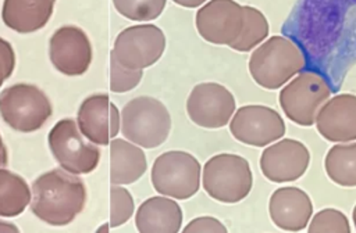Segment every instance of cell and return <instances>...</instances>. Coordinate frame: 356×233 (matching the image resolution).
Segmentation results:
<instances>
[{"label":"cell","mask_w":356,"mask_h":233,"mask_svg":"<svg viewBox=\"0 0 356 233\" xmlns=\"http://www.w3.org/2000/svg\"><path fill=\"white\" fill-rule=\"evenodd\" d=\"M352 218H353V223H355V229H356V205L353 208V212H352Z\"/></svg>","instance_id":"d6a6232c"},{"label":"cell","mask_w":356,"mask_h":233,"mask_svg":"<svg viewBox=\"0 0 356 233\" xmlns=\"http://www.w3.org/2000/svg\"><path fill=\"white\" fill-rule=\"evenodd\" d=\"M306 65L303 51L285 36H271L253 50L249 58V74L253 80L267 89L275 90L286 85Z\"/></svg>","instance_id":"7a4b0ae2"},{"label":"cell","mask_w":356,"mask_h":233,"mask_svg":"<svg viewBox=\"0 0 356 233\" xmlns=\"http://www.w3.org/2000/svg\"><path fill=\"white\" fill-rule=\"evenodd\" d=\"M235 111L236 103L234 94L225 86L216 82L196 85L186 100L189 119L197 126L207 129L225 126Z\"/></svg>","instance_id":"8fae6325"},{"label":"cell","mask_w":356,"mask_h":233,"mask_svg":"<svg viewBox=\"0 0 356 233\" xmlns=\"http://www.w3.org/2000/svg\"><path fill=\"white\" fill-rule=\"evenodd\" d=\"M310 164L309 148L299 140L282 139L267 146L260 155V169L274 183L299 179Z\"/></svg>","instance_id":"5bb4252c"},{"label":"cell","mask_w":356,"mask_h":233,"mask_svg":"<svg viewBox=\"0 0 356 233\" xmlns=\"http://www.w3.org/2000/svg\"><path fill=\"white\" fill-rule=\"evenodd\" d=\"M32 193L25 179L0 168V216H18L31 204Z\"/></svg>","instance_id":"44dd1931"},{"label":"cell","mask_w":356,"mask_h":233,"mask_svg":"<svg viewBox=\"0 0 356 233\" xmlns=\"http://www.w3.org/2000/svg\"><path fill=\"white\" fill-rule=\"evenodd\" d=\"M15 68V53L10 42L0 37V87Z\"/></svg>","instance_id":"83f0119b"},{"label":"cell","mask_w":356,"mask_h":233,"mask_svg":"<svg viewBox=\"0 0 356 233\" xmlns=\"http://www.w3.org/2000/svg\"><path fill=\"white\" fill-rule=\"evenodd\" d=\"M49 148L58 165L70 173L82 175L96 169L100 161L97 144L88 143L71 118L60 119L47 136Z\"/></svg>","instance_id":"ba28073f"},{"label":"cell","mask_w":356,"mask_h":233,"mask_svg":"<svg viewBox=\"0 0 356 233\" xmlns=\"http://www.w3.org/2000/svg\"><path fill=\"white\" fill-rule=\"evenodd\" d=\"M142 69H129L121 65L114 55L110 54V90L114 93H125L132 90L142 80Z\"/></svg>","instance_id":"4316f807"},{"label":"cell","mask_w":356,"mask_h":233,"mask_svg":"<svg viewBox=\"0 0 356 233\" xmlns=\"http://www.w3.org/2000/svg\"><path fill=\"white\" fill-rule=\"evenodd\" d=\"M76 122L81 133L89 141L106 146L110 144V139L117 136L121 116L115 104L110 101L108 94L95 93L81 103Z\"/></svg>","instance_id":"9a60e30c"},{"label":"cell","mask_w":356,"mask_h":233,"mask_svg":"<svg viewBox=\"0 0 356 233\" xmlns=\"http://www.w3.org/2000/svg\"><path fill=\"white\" fill-rule=\"evenodd\" d=\"M108 230V226L107 225H103L100 229H97V232H107Z\"/></svg>","instance_id":"836d02e7"},{"label":"cell","mask_w":356,"mask_h":233,"mask_svg":"<svg viewBox=\"0 0 356 233\" xmlns=\"http://www.w3.org/2000/svg\"><path fill=\"white\" fill-rule=\"evenodd\" d=\"M49 57L58 72L67 76L83 75L92 62L90 40L79 26L64 25L50 37Z\"/></svg>","instance_id":"4fadbf2b"},{"label":"cell","mask_w":356,"mask_h":233,"mask_svg":"<svg viewBox=\"0 0 356 233\" xmlns=\"http://www.w3.org/2000/svg\"><path fill=\"white\" fill-rule=\"evenodd\" d=\"M229 132L243 144L266 147L285 135V122L274 108L249 104L234 112L229 121Z\"/></svg>","instance_id":"30bf717a"},{"label":"cell","mask_w":356,"mask_h":233,"mask_svg":"<svg viewBox=\"0 0 356 233\" xmlns=\"http://www.w3.org/2000/svg\"><path fill=\"white\" fill-rule=\"evenodd\" d=\"M150 178L159 194L186 200L200 187V164L186 151H165L154 159Z\"/></svg>","instance_id":"52a82bcc"},{"label":"cell","mask_w":356,"mask_h":233,"mask_svg":"<svg viewBox=\"0 0 356 233\" xmlns=\"http://www.w3.org/2000/svg\"><path fill=\"white\" fill-rule=\"evenodd\" d=\"M56 0H4L1 19L17 33H32L50 21Z\"/></svg>","instance_id":"d6986e66"},{"label":"cell","mask_w":356,"mask_h":233,"mask_svg":"<svg viewBox=\"0 0 356 233\" xmlns=\"http://www.w3.org/2000/svg\"><path fill=\"white\" fill-rule=\"evenodd\" d=\"M170 130V112L167 107L154 97H135L121 110V133L139 147H159L167 140Z\"/></svg>","instance_id":"3957f363"},{"label":"cell","mask_w":356,"mask_h":233,"mask_svg":"<svg viewBox=\"0 0 356 233\" xmlns=\"http://www.w3.org/2000/svg\"><path fill=\"white\" fill-rule=\"evenodd\" d=\"M132 194L120 184L110 187V226L117 227L124 225L134 214Z\"/></svg>","instance_id":"484cf974"},{"label":"cell","mask_w":356,"mask_h":233,"mask_svg":"<svg viewBox=\"0 0 356 233\" xmlns=\"http://www.w3.org/2000/svg\"><path fill=\"white\" fill-rule=\"evenodd\" d=\"M314 125L328 141H356V94L342 93L328 98L318 110Z\"/></svg>","instance_id":"2e32d148"},{"label":"cell","mask_w":356,"mask_h":233,"mask_svg":"<svg viewBox=\"0 0 356 233\" xmlns=\"http://www.w3.org/2000/svg\"><path fill=\"white\" fill-rule=\"evenodd\" d=\"M309 233H350V225L343 212L335 208L318 211L309 222Z\"/></svg>","instance_id":"d4e9b609"},{"label":"cell","mask_w":356,"mask_h":233,"mask_svg":"<svg viewBox=\"0 0 356 233\" xmlns=\"http://www.w3.org/2000/svg\"><path fill=\"white\" fill-rule=\"evenodd\" d=\"M165 49L164 32L153 25H134L118 33L111 55L129 69H143L157 62Z\"/></svg>","instance_id":"9c48e42d"},{"label":"cell","mask_w":356,"mask_h":233,"mask_svg":"<svg viewBox=\"0 0 356 233\" xmlns=\"http://www.w3.org/2000/svg\"><path fill=\"white\" fill-rule=\"evenodd\" d=\"M8 162V157H7V148H6V144L1 139V135H0V166H6Z\"/></svg>","instance_id":"4dcf8cb0"},{"label":"cell","mask_w":356,"mask_h":233,"mask_svg":"<svg viewBox=\"0 0 356 233\" xmlns=\"http://www.w3.org/2000/svg\"><path fill=\"white\" fill-rule=\"evenodd\" d=\"M268 214L273 223L286 232H299L307 227L313 202L299 187H280L273 191L268 201Z\"/></svg>","instance_id":"e0dca14e"},{"label":"cell","mask_w":356,"mask_h":233,"mask_svg":"<svg viewBox=\"0 0 356 233\" xmlns=\"http://www.w3.org/2000/svg\"><path fill=\"white\" fill-rule=\"evenodd\" d=\"M203 189L225 204L242 201L252 190L253 175L248 159L236 154H217L203 166Z\"/></svg>","instance_id":"277c9868"},{"label":"cell","mask_w":356,"mask_h":233,"mask_svg":"<svg viewBox=\"0 0 356 233\" xmlns=\"http://www.w3.org/2000/svg\"><path fill=\"white\" fill-rule=\"evenodd\" d=\"M184 232H211V233H227V227L213 216H199L192 219L185 227Z\"/></svg>","instance_id":"f1b7e54d"},{"label":"cell","mask_w":356,"mask_h":233,"mask_svg":"<svg viewBox=\"0 0 356 233\" xmlns=\"http://www.w3.org/2000/svg\"><path fill=\"white\" fill-rule=\"evenodd\" d=\"M324 168L331 182L343 187H356V141L334 144L325 155Z\"/></svg>","instance_id":"7402d4cb"},{"label":"cell","mask_w":356,"mask_h":233,"mask_svg":"<svg viewBox=\"0 0 356 233\" xmlns=\"http://www.w3.org/2000/svg\"><path fill=\"white\" fill-rule=\"evenodd\" d=\"M108 146L111 184L134 183L146 172V155L139 146L124 139H113Z\"/></svg>","instance_id":"ffe728a7"},{"label":"cell","mask_w":356,"mask_h":233,"mask_svg":"<svg viewBox=\"0 0 356 233\" xmlns=\"http://www.w3.org/2000/svg\"><path fill=\"white\" fill-rule=\"evenodd\" d=\"M167 0H113L114 8L132 21H153L164 10Z\"/></svg>","instance_id":"cb8c5ba5"},{"label":"cell","mask_w":356,"mask_h":233,"mask_svg":"<svg viewBox=\"0 0 356 233\" xmlns=\"http://www.w3.org/2000/svg\"><path fill=\"white\" fill-rule=\"evenodd\" d=\"M18 233V227L13 223H7V222H3L0 221V233Z\"/></svg>","instance_id":"1f68e13d"},{"label":"cell","mask_w":356,"mask_h":233,"mask_svg":"<svg viewBox=\"0 0 356 233\" xmlns=\"http://www.w3.org/2000/svg\"><path fill=\"white\" fill-rule=\"evenodd\" d=\"M268 21L264 14L252 6H243V26L238 39L229 46L235 51L248 53L261 44L268 36Z\"/></svg>","instance_id":"603a6c76"},{"label":"cell","mask_w":356,"mask_h":233,"mask_svg":"<svg viewBox=\"0 0 356 233\" xmlns=\"http://www.w3.org/2000/svg\"><path fill=\"white\" fill-rule=\"evenodd\" d=\"M327 79L314 71H303L293 76L280 92V105L293 123L312 126L321 105L330 98Z\"/></svg>","instance_id":"8992f818"},{"label":"cell","mask_w":356,"mask_h":233,"mask_svg":"<svg viewBox=\"0 0 356 233\" xmlns=\"http://www.w3.org/2000/svg\"><path fill=\"white\" fill-rule=\"evenodd\" d=\"M140 233H177L182 226V211L172 198L156 196L145 200L135 215Z\"/></svg>","instance_id":"ac0fdd59"},{"label":"cell","mask_w":356,"mask_h":233,"mask_svg":"<svg viewBox=\"0 0 356 233\" xmlns=\"http://www.w3.org/2000/svg\"><path fill=\"white\" fill-rule=\"evenodd\" d=\"M31 209L51 226L71 223L85 208L83 182L63 168H56L36 178L31 187Z\"/></svg>","instance_id":"6da1fadb"},{"label":"cell","mask_w":356,"mask_h":233,"mask_svg":"<svg viewBox=\"0 0 356 233\" xmlns=\"http://www.w3.org/2000/svg\"><path fill=\"white\" fill-rule=\"evenodd\" d=\"M175 4L186 7V8H195L202 6L203 3H206V0H172Z\"/></svg>","instance_id":"f546056e"},{"label":"cell","mask_w":356,"mask_h":233,"mask_svg":"<svg viewBox=\"0 0 356 233\" xmlns=\"http://www.w3.org/2000/svg\"><path fill=\"white\" fill-rule=\"evenodd\" d=\"M195 24L206 42L231 46L243 26V6L235 0H209L197 10Z\"/></svg>","instance_id":"7c38bea8"},{"label":"cell","mask_w":356,"mask_h":233,"mask_svg":"<svg viewBox=\"0 0 356 233\" xmlns=\"http://www.w3.org/2000/svg\"><path fill=\"white\" fill-rule=\"evenodd\" d=\"M53 108L46 93L31 83H15L0 93V115L17 132L40 129L51 116Z\"/></svg>","instance_id":"5b68a950"}]
</instances>
